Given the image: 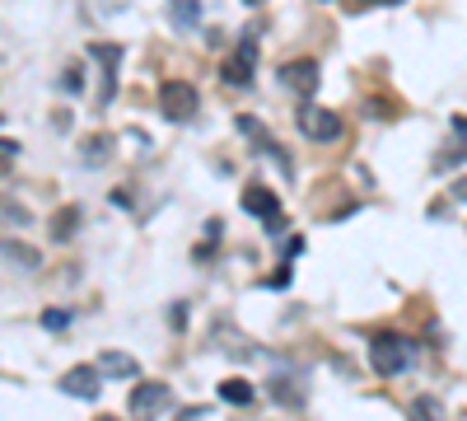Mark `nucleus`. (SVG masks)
Returning <instances> with one entry per match:
<instances>
[{
	"label": "nucleus",
	"mask_w": 467,
	"mask_h": 421,
	"mask_svg": "<svg viewBox=\"0 0 467 421\" xmlns=\"http://www.w3.org/2000/svg\"><path fill=\"white\" fill-rule=\"evenodd\" d=\"M281 85L308 99V94L318 89V61H308V57H304V61H285V66H281Z\"/></svg>",
	"instance_id": "obj_8"
},
{
	"label": "nucleus",
	"mask_w": 467,
	"mask_h": 421,
	"mask_svg": "<svg viewBox=\"0 0 467 421\" xmlns=\"http://www.w3.org/2000/svg\"><path fill=\"white\" fill-rule=\"evenodd\" d=\"M43 323H47V328H66V323H70V314H66V310H52Z\"/></svg>",
	"instance_id": "obj_18"
},
{
	"label": "nucleus",
	"mask_w": 467,
	"mask_h": 421,
	"mask_svg": "<svg viewBox=\"0 0 467 421\" xmlns=\"http://www.w3.org/2000/svg\"><path fill=\"white\" fill-rule=\"evenodd\" d=\"M0 216H5V220H15V225H24V220H28V211H19L15 202H0Z\"/></svg>",
	"instance_id": "obj_17"
},
{
	"label": "nucleus",
	"mask_w": 467,
	"mask_h": 421,
	"mask_svg": "<svg viewBox=\"0 0 467 421\" xmlns=\"http://www.w3.org/2000/svg\"><path fill=\"white\" fill-rule=\"evenodd\" d=\"M220 398H224V403H234V407H248V403L257 398V389H253V384H244V379H224V384H220Z\"/></svg>",
	"instance_id": "obj_13"
},
{
	"label": "nucleus",
	"mask_w": 467,
	"mask_h": 421,
	"mask_svg": "<svg viewBox=\"0 0 467 421\" xmlns=\"http://www.w3.org/2000/svg\"><path fill=\"white\" fill-rule=\"evenodd\" d=\"M197 108H202V94L192 80H164L160 85V112L169 122H192L197 118Z\"/></svg>",
	"instance_id": "obj_3"
},
{
	"label": "nucleus",
	"mask_w": 467,
	"mask_h": 421,
	"mask_svg": "<svg viewBox=\"0 0 467 421\" xmlns=\"http://www.w3.org/2000/svg\"><path fill=\"white\" fill-rule=\"evenodd\" d=\"M61 394L94 403V398L103 394V379H99V370H94V365H75V370H70V374L61 379Z\"/></svg>",
	"instance_id": "obj_7"
},
{
	"label": "nucleus",
	"mask_w": 467,
	"mask_h": 421,
	"mask_svg": "<svg viewBox=\"0 0 467 421\" xmlns=\"http://www.w3.org/2000/svg\"><path fill=\"white\" fill-rule=\"evenodd\" d=\"M253 75H257V37L244 33L239 43H234V52L224 57L220 80H224L229 89H248V85H253Z\"/></svg>",
	"instance_id": "obj_2"
},
{
	"label": "nucleus",
	"mask_w": 467,
	"mask_h": 421,
	"mask_svg": "<svg viewBox=\"0 0 467 421\" xmlns=\"http://www.w3.org/2000/svg\"><path fill=\"white\" fill-rule=\"evenodd\" d=\"M94 370L99 374H112V379H140V361L127 356V352H103Z\"/></svg>",
	"instance_id": "obj_9"
},
{
	"label": "nucleus",
	"mask_w": 467,
	"mask_h": 421,
	"mask_svg": "<svg viewBox=\"0 0 467 421\" xmlns=\"http://www.w3.org/2000/svg\"><path fill=\"white\" fill-rule=\"evenodd\" d=\"M61 89H66V94H80V89H85V70L70 66V70L61 75Z\"/></svg>",
	"instance_id": "obj_15"
},
{
	"label": "nucleus",
	"mask_w": 467,
	"mask_h": 421,
	"mask_svg": "<svg viewBox=\"0 0 467 421\" xmlns=\"http://www.w3.org/2000/svg\"><path fill=\"white\" fill-rule=\"evenodd\" d=\"M127 412L131 416H164V412H173V389L164 384V379H145V384L131 389Z\"/></svg>",
	"instance_id": "obj_4"
},
{
	"label": "nucleus",
	"mask_w": 467,
	"mask_h": 421,
	"mask_svg": "<svg viewBox=\"0 0 467 421\" xmlns=\"http://www.w3.org/2000/svg\"><path fill=\"white\" fill-rule=\"evenodd\" d=\"M244 211L257 216V220H266L271 229H281V202H276V193H271L266 183H248L244 187Z\"/></svg>",
	"instance_id": "obj_5"
},
{
	"label": "nucleus",
	"mask_w": 467,
	"mask_h": 421,
	"mask_svg": "<svg viewBox=\"0 0 467 421\" xmlns=\"http://www.w3.org/2000/svg\"><path fill=\"white\" fill-rule=\"evenodd\" d=\"M15 155H19V141H0V174L15 164Z\"/></svg>",
	"instance_id": "obj_16"
},
{
	"label": "nucleus",
	"mask_w": 467,
	"mask_h": 421,
	"mask_svg": "<svg viewBox=\"0 0 467 421\" xmlns=\"http://www.w3.org/2000/svg\"><path fill=\"white\" fill-rule=\"evenodd\" d=\"M75 229H80V211H75V206H61V211L52 216V239H57V244H66V239L75 235Z\"/></svg>",
	"instance_id": "obj_11"
},
{
	"label": "nucleus",
	"mask_w": 467,
	"mask_h": 421,
	"mask_svg": "<svg viewBox=\"0 0 467 421\" xmlns=\"http://www.w3.org/2000/svg\"><path fill=\"white\" fill-rule=\"evenodd\" d=\"M411 412H420V416H435V412H440V403H435V398H420Z\"/></svg>",
	"instance_id": "obj_19"
},
{
	"label": "nucleus",
	"mask_w": 467,
	"mask_h": 421,
	"mask_svg": "<svg viewBox=\"0 0 467 421\" xmlns=\"http://www.w3.org/2000/svg\"><path fill=\"white\" fill-rule=\"evenodd\" d=\"M383 5H398V0H383Z\"/></svg>",
	"instance_id": "obj_21"
},
{
	"label": "nucleus",
	"mask_w": 467,
	"mask_h": 421,
	"mask_svg": "<svg viewBox=\"0 0 467 421\" xmlns=\"http://www.w3.org/2000/svg\"><path fill=\"white\" fill-rule=\"evenodd\" d=\"M0 258L15 262V267H24V272H33V267H43V253L28 248V244H19V239H0Z\"/></svg>",
	"instance_id": "obj_10"
},
{
	"label": "nucleus",
	"mask_w": 467,
	"mask_h": 421,
	"mask_svg": "<svg viewBox=\"0 0 467 421\" xmlns=\"http://www.w3.org/2000/svg\"><path fill=\"white\" fill-rule=\"evenodd\" d=\"M169 10H173L178 28H197L202 24V0H169Z\"/></svg>",
	"instance_id": "obj_12"
},
{
	"label": "nucleus",
	"mask_w": 467,
	"mask_h": 421,
	"mask_svg": "<svg viewBox=\"0 0 467 421\" xmlns=\"http://www.w3.org/2000/svg\"><path fill=\"white\" fill-rule=\"evenodd\" d=\"M244 5H253V10H257V5H266V0H244Z\"/></svg>",
	"instance_id": "obj_20"
},
{
	"label": "nucleus",
	"mask_w": 467,
	"mask_h": 421,
	"mask_svg": "<svg viewBox=\"0 0 467 421\" xmlns=\"http://www.w3.org/2000/svg\"><path fill=\"white\" fill-rule=\"evenodd\" d=\"M299 132L308 141H337L341 136V118L332 108H299Z\"/></svg>",
	"instance_id": "obj_6"
},
{
	"label": "nucleus",
	"mask_w": 467,
	"mask_h": 421,
	"mask_svg": "<svg viewBox=\"0 0 467 421\" xmlns=\"http://www.w3.org/2000/svg\"><path fill=\"white\" fill-rule=\"evenodd\" d=\"M369 365H374L383 379L402 374V370L411 365V342H407L402 332H374V342H369Z\"/></svg>",
	"instance_id": "obj_1"
},
{
	"label": "nucleus",
	"mask_w": 467,
	"mask_h": 421,
	"mask_svg": "<svg viewBox=\"0 0 467 421\" xmlns=\"http://www.w3.org/2000/svg\"><path fill=\"white\" fill-rule=\"evenodd\" d=\"M108 150H112V136H89V141H85V164L99 169V164L108 160Z\"/></svg>",
	"instance_id": "obj_14"
}]
</instances>
